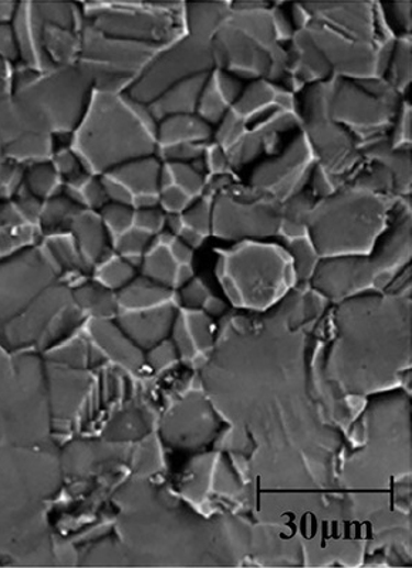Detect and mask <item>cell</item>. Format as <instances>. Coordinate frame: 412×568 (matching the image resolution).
Here are the masks:
<instances>
[{
    "label": "cell",
    "mask_w": 412,
    "mask_h": 568,
    "mask_svg": "<svg viewBox=\"0 0 412 568\" xmlns=\"http://www.w3.org/2000/svg\"><path fill=\"white\" fill-rule=\"evenodd\" d=\"M242 91L244 85L240 79L221 69L211 70L203 85L197 115L215 129L240 99Z\"/></svg>",
    "instance_id": "24"
},
{
    "label": "cell",
    "mask_w": 412,
    "mask_h": 568,
    "mask_svg": "<svg viewBox=\"0 0 412 568\" xmlns=\"http://www.w3.org/2000/svg\"><path fill=\"white\" fill-rule=\"evenodd\" d=\"M205 174L191 163H163L159 174L158 207L167 215H179L205 193Z\"/></svg>",
    "instance_id": "21"
},
{
    "label": "cell",
    "mask_w": 412,
    "mask_h": 568,
    "mask_svg": "<svg viewBox=\"0 0 412 568\" xmlns=\"http://www.w3.org/2000/svg\"><path fill=\"white\" fill-rule=\"evenodd\" d=\"M42 235L36 226L18 225L0 227V260L8 259L27 247L41 244Z\"/></svg>",
    "instance_id": "43"
},
{
    "label": "cell",
    "mask_w": 412,
    "mask_h": 568,
    "mask_svg": "<svg viewBox=\"0 0 412 568\" xmlns=\"http://www.w3.org/2000/svg\"><path fill=\"white\" fill-rule=\"evenodd\" d=\"M79 202L75 201L65 189L43 202L37 230L42 237L69 233L73 220L82 211Z\"/></svg>",
    "instance_id": "33"
},
{
    "label": "cell",
    "mask_w": 412,
    "mask_h": 568,
    "mask_svg": "<svg viewBox=\"0 0 412 568\" xmlns=\"http://www.w3.org/2000/svg\"><path fill=\"white\" fill-rule=\"evenodd\" d=\"M202 312L207 313L208 315H221L226 310V304L222 302L221 299L213 298L211 294L210 298H208L205 304L202 305Z\"/></svg>",
    "instance_id": "56"
},
{
    "label": "cell",
    "mask_w": 412,
    "mask_h": 568,
    "mask_svg": "<svg viewBox=\"0 0 412 568\" xmlns=\"http://www.w3.org/2000/svg\"><path fill=\"white\" fill-rule=\"evenodd\" d=\"M181 308L201 310L208 298L211 296L210 289L202 283V280L193 278L183 285L178 291Z\"/></svg>",
    "instance_id": "51"
},
{
    "label": "cell",
    "mask_w": 412,
    "mask_h": 568,
    "mask_svg": "<svg viewBox=\"0 0 412 568\" xmlns=\"http://www.w3.org/2000/svg\"><path fill=\"white\" fill-rule=\"evenodd\" d=\"M162 167V159L152 155L121 164L100 175L109 201L134 209L158 207Z\"/></svg>",
    "instance_id": "17"
},
{
    "label": "cell",
    "mask_w": 412,
    "mask_h": 568,
    "mask_svg": "<svg viewBox=\"0 0 412 568\" xmlns=\"http://www.w3.org/2000/svg\"><path fill=\"white\" fill-rule=\"evenodd\" d=\"M159 48L104 35L85 21L76 65L89 77L94 91L124 94Z\"/></svg>",
    "instance_id": "9"
},
{
    "label": "cell",
    "mask_w": 412,
    "mask_h": 568,
    "mask_svg": "<svg viewBox=\"0 0 412 568\" xmlns=\"http://www.w3.org/2000/svg\"><path fill=\"white\" fill-rule=\"evenodd\" d=\"M399 107L378 100L357 81L330 77L329 114L352 135L360 152L377 141L389 138Z\"/></svg>",
    "instance_id": "13"
},
{
    "label": "cell",
    "mask_w": 412,
    "mask_h": 568,
    "mask_svg": "<svg viewBox=\"0 0 412 568\" xmlns=\"http://www.w3.org/2000/svg\"><path fill=\"white\" fill-rule=\"evenodd\" d=\"M0 58H3L4 62H8L9 65L12 66L21 62L12 22L0 23Z\"/></svg>",
    "instance_id": "53"
},
{
    "label": "cell",
    "mask_w": 412,
    "mask_h": 568,
    "mask_svg": "<svg viewBox=\"0 0 412 568\" xmlns=\"http://www.w3.org/2000/svg\"><path fill=\"white\" fill-rule=\"evenodd\" d=\"M134 208L115 202H109L100 209L99 215L109 232L111 242L134 226Z\"/></svg>",
    "instance_id": "45"
},
{
    "label": "cell",
    "mask_w": 412,
    "mask_h": 568,
    "mask_svg": "<svg viewBox=\"0 0 412 568\" xmlns=\"http://www.w3.org/2000/svg\"><path fill=\"white\" fill-rule=\"evenodd\" d=\"M213 69L212 42L187 33L159 48L124 94L135 103L148 107L177 82Z\"/></svg>",
    "instance_id": "12"
},
{
    "label": "cell",
    "mask_w": 412,
    "mask_h": 568,
    "mask_svg": "<svg viewBox=\"0 0 412 568\" xmlns=\"http://www.w3.org/2000/svg\"><path fill=\"white\" fill-rule=\"evenodd\" d=\"M9 349L0 343V397L9 390L13 382V358Z\"/></svg>",
    "instance_id": "55"
},
{
    "label": "cell",
    "mask_w": 412,
    "mask_h": 568,
    "mask_svg": "<svg viewBox=\"0 0 412 568\" xmlns=\"http://www.w3.org/2000/svg\"><path fill=\"white\" fill-rule=\"evenodd\" d=\"M118 303L119 313L137 312L171 303L181 305L177 290L165 288L142 275L135 276L124 289L118 291Z\"/></svg>",
    "instance_id": "30"
},
{
    "label": "cell",
    "mask_w": 412,
    "mask_h": 568,
    "mask_svg": "<svg viewBox=\"0 0 412 568\" xmlns=\"http://www.w3.org/2000/svg\"><path fill=\"white\" fill-rule=\"evenodd\" d=\"M87 378L82 370L55 366L46 363V388L53 422L69 424L81 408Z\"/></svg>",
    "instance_id": "22"
},
{
    "label": "cell",
    "mask_w": 412,
    "mask_h": 568,
    "mask_svg": "<svg viewBox=\"0 0 412 568\" xmlns=\"http://www.w3.org/2000/svg\"><path fill=\"white\" fill-rule=\"evenodd\" d=\"M411 198L401 199L389 230L370 255L322 259L310 283L334 303L380 294L399 278L411 260Z\"/></svg>",
    "instance_id": "4"
},
{
    "label": "cell",
    "mask_w": 412,
    "mask_h": 568,
    "mask_svg": "<svg viewBox=\"0 0 412 568\" xmlns=\"http://www.w3.org/2000/svg\"><path fill=\"white\" fill-rule=\"evenodd\" d=\"M346 183V181H343L336 175L330 174L322 165L318 164L313 169L312 177H310L308 189L314 198L323 199L333 196Z\"/></svg>",
    "instance_id": "47"
},
{
    "label": "cell",
    "mask_w": 412,
    "mask_h": 568,
    "mask_svg": "<svg viewBox=\"0 0 412 568\" xmlns=\"http://www.w3.org/2000/svg\"><path fill=\"white\" fill-rule=\"evenodd\" d=\"M286 250L292 257L296 278L298 283L307 285L312 280L314 271H316L322 257H320L316 246L310 236L300 237V240L286 242Z\"/></svg>",
    "instance_id": "41"
},
{
    "label": "cell",
    "mask_w": 412,
    "mask_h": 568,
    "mask_svg": "<svg viewBox=\"0 0 412 568\" xmlns=\"http://www.w3.org/2000/svg\"><path fill=\"white\" fill-rule=\"evenodd\" d=\"M41 244L65 283L75 285L93 274L69 233L42 237Z\"/></svg>",
    "instance_id": "28"
},
{
    "label": "cell",
    "mask_w": 412,
    "mask_h": 568,
    "mask_svg": "<svg viewBox=\"0 0 412 568\" xmlns=\"http://www.w3.org/2000/svg\"><path fill=\"white\" fill-rule=\"evenodd\" d=\"M329 80L310 86L300 93L302 124L299 131L308 138L318 164L348 182L361 167L363 154L352 135L329 114Z\"/></svg>",
    "instance_id": "10"
},
{
    "label": "cell",
    "mask_w": 412,
    "mask_h": 568,
    "mask_svg": "<svg viewBox=\"0 0 412 568\" xmlns=\"http://www.w3.org/2000/svg\"><path fill=\"white\" fill-rule=\"evenodd\" d=\"M212 125L200 115L167 116L157 124V157L163 163H192L213 141Z\"/></svg>",
    "instance_id": "18"
},
{
    "label": "cell",
    "mask_w": 412,
    "mask_h": 568,
    "mask_svg": "<svg viewBox=\"0 0 412 568\" xmlns=\"http://www.w3.org/2000/svg\"><path fill=\"white\" fill-rule=\"evenodd\" d=\"M361 154L363 162H377L390 169L396 179L397 197L411 198L412 157L409 149L392 148L389 138H385L368 145Z\"/></svg>",
    "instance_id": "32"
},
{
    "label": "cell",
    "mask_w": 412,
    "mask_h": 568,
    "mask_svg": "<svg viewBox=\"0 0 412 568\" xmlns=\"http://www.w3.org/2000/svg\"><path fill=\"white\" fill-rule=\"evenodd\" d=\"M314 202H316V198L307 189V191L300 192L282 203L278 237L285 241V244L289 241L310 236L308 218Z\"/></svg>",
    "instance_id": "35"
},
{
    "label": "cell",
    "mask_w": 412,
    "mask_h": 568,
    "mask_svg": "<svg viewBox=\"0 0 412 568\" xmlns=\"http://www.w3.org/2000/svg\"><path fill=\"white\" fill-rule=\"evenodd\" d=\"M316 165L318 158L308 138L298 131L278 154L256 165L247 183L282 205L288 199L307 191Z\"/></svg>",
    "instance_id": "15"
},
{
    "label": "cell",
    "mask_w": 412,
    "mask_h": 568,
    "mask_svg": "<svg viewBox=\"0 0 412 568\" xmlns=\"http://www.w3.org/2000/svg\"><path fill=\"white\" fill-rule=\"evenodd\" d=\"M179 308L181 305L171 303L137 312H120L115 322L140 348H152L171 332Z\"/></svg>",
    "instance_id": "23"
},
{
    "label": "cell",
    "mask_w": 412,
    "mask_h": 568,
    "mask_svg": "<svg viewBox=\"0 0 412 568\" xmlns=\"http://www.w3.org/2000/svg\"><path fill=\"white\" fill-rule=\"evenodd\" d=\"M60 280L42 244L0 260V328Z\"/></svg>",
    "instance_id": "14"
},
{
    "label": "cell",
    "mask_w": 412,
    "mask_h": 568,
    "mask_svg": "<svg viewBox=\"0 0 412 568\" xmlns=\"http://www.w3.org/2000/svg\"><path fill=\"white\" fill-rule=\"evenodd\" d=\"M326 58L314 45L307 32L294 29V35L286 46V75L279 82L294 96L332 77Z\"/></svg>",
    "instance_id": "20"
},
{
    "label": "cell",
    "mask_w": 412,
    "mask_h": 568,
    "mask_svg": "<svg viewBox=\"0 0 412 568\" xmlns=\"http://www.w3.org/2000/svg\"><path fill=\"white\" fill-rule=\"evenodd\" d=\"M135 276H138L137 267L131 265L129 260L115 254L114 250L105 256L100 264H97L93 274H91V278L99 281L104 288L115 291V293L124 289Z\"/></svg>",
    "instance_id": "40"
},
{
    "label": "cell",
    "mask_w": 412,
    "mask_h": 568,
    "mask_svg": "<svg viewBox=\"0 0 412 568\" xmlns=\"http://www.w3.org/2000/svg\"><path fill=\"white\" fill-rule=\"evenodd\" d=\"M302 124L299 97L279 82L250 81L213 131V141L236 171L266 155L278 154L286 134Z\"/></svg>",
    "instance_id": "2"
},
{
    "label": "cell",
    "mask_w": 412,
    "mask_h": 568,
    "mask_svg": "<svg viewBox=\"0 0 412 568\" xmlns=\"http://www.w3.org/2000/svg\"><path fill=\"white\" fill-rule=\"evenodd\" d=\"M193 249L171 232L164 231L154 237L144 255L140 275L165 288L179 290L193 279Z\"/></svg>",
    "instance_id": "19"
},
{
    "label": "cell",
    "mask_w": 412,
    "mask_h": 568,
    "mask_svg": "<svg viewBox=\"0 0 412 568\" xmlns=\"http://www.w3.org/2000/svg\"><path fill=\"white\" fill-rule=\"evenodd\" d=\"M55 153L52 135L23 131L8 141L2 148V158L18 165L47 162Z\"/></svg>",
    "instance_id": "34"
},
{
    "label": "cell",
    "mask_w": 412,
    "mask_h": 568,
    "mask_svg": "<svg viewBox=\"0 0 412 568\" xmlns=\"http://www.w3.org/2000/svg\"><path fill=\"white\" fill-rule=\"evenodd\" d=\"M218 279L237 309L265 312L296 288L292 257L266 241H242L218 252Z\"/></svg>",
    "instance_id": "6"
},
{
    "label": "cell",
    "mask_w": 412,
    "mask_h": 568,
    "mask_svg": "<svg viewBox=\"0 0 412 568\" xmlns=\"http://www.w3.org/2000/svg\"><path fill=\"white\" fill-rule=\"evenodd\" d=\"M368 93L377 97L378 100L385 101L387 104L399 107L401 104L402 97L397 93L394 87L390 85V81L386 77L381 79H370L357 81Z\"/></svg>",
    "instance_id": "52"
},
{
    "label": "cell",
    "mask_w": 412,
    "mask_h": 568,
    "mask_svg": "<svg viewBox=\"0 0 412 568\" xmlns=\"http://www.w3.org/2000/svg\"><path fill=\"white\" fill-rule=\"evenodd\" d=\"M69 235L76 242L87 264L93 269L97 264H100L105 256L113 252L109 232H107L99 212L82 209L79 215L73 220Z\"/></svg>",
    "instance_id": "26"
},
{
    "label": "cell",
    "mask_w": 412,
    "mask_h": 568,
    "mask_svg": "<svg viewBox=\"0 0 412 568\" xmlns=\"http://www.w3.org/2000/svg\"><path fill=\"white\" fill-rule=\"evenodd\" d=\"M82 328L100 353L107 354L114 361L125 367H138L142 364L140 347L121 330L115 319H87Z\"/></svg>",
    "instance_id": "25"
},
{
    "label": "cell",
    "mask_w": 412,
    "mask_h": 568,
    "mask_svg": "<svg viewBox=\"0 0 412 568\" xmlns=\"http://www.w3.org/2000/svg\"><path fill=\"white\" fill-rule=\"evenodd\" d=\"M73 303L70 286L57 281L43 291L24 312L0 328V343L11 353L35 349L48 324L66 305Z\"/></svg>",
    "instance_id": "16"
},
{
    "label": "cell",
    "mask_w": 412,
    "mask_h": 568,
    "mask_svg": "<svg viewBox=\"0 0 412 568\" xmlns=\"http://www.w3.org/2000/svg\"><path fill=\"white\" fill-rule=\"evenodd\" d=\"M80 8L97 31L124 41L163 47L187 35L183 2H96Z\"/></svg>",
    "instance_id": "8"
},
{
    "label": "cell",
    "mask_w": 412,
    "mask_h": 568,
    "mask_svg": "<svg viewBox=\"0 0 412 568\" xmlns=\"http://www.w3.org/2000/svg\"><path fill=\"white\" fill-rule=\"evenodd\" d=\"M134 226L155 237L167 227V213L159 207L135 209Z\"/></svg>",
    "instance_id": "50"
},
{
    "label": "cell",
    "mask_w": 412,
    "mask_h": 568,
    "mask_svg": "<svg viewBox=\"0 0 412 568\" xmlns=\"http://www.w3.org/2000/svg\"><path fill=\"white\" fill-rule=\"evenodd\" d=\"M275 3L232 2L231 12L212 38L215 69L240 80L280 82L286 75V46L274 21Z\"/></svg>",
    "instance_id": "5"
},
{
    "label": "cell",
    "mask_w": 412,
    "mask_h": 568,
    "mask_svg": "<svg viewBox=\"0 0 412 568\" xmlns=\"http://www.w3.org/2000/svg\"><path fill=\"white\" fill-rule=\"evenodd\" d=\"M93 85L79 66L42 73L27 89L12 96L18 129L47 135L73 134L89 105Z\"/></svg>",
    "instance_id": "7"
},
{
    "label": "cell",
    "mask_w": 412,
    "mask_h": 568,
    "mask_svg": "<svg viewBox=\"0 0 412 568\" xmlns=\"http://www.w3.org/2000/svg\"><path fill=\"white\" fill-rule=\"evenodd\" d=\"M91 352V343L85 328H81L75 336L66 339L59 346L47 349L43 353L46 363L55 364V366L75 368L82 370L89 363Z\"/></svg>",
    "instance_id": "39"
},
{
    "label": "cell",
    "mask_w": 412,
    "mask_h": 568,
    "mask_svg": "<svg viewBox=\"0 0 412 568\" xmlns=\"http://www.w3.org/2000/svg\"><path fill=\"white\" fill-rule=\"evenodd\" d=\"M21 187L41 201H46L60 191L63 182L55 165L47 159V162L24 165Z\"/></svg>",
    "instance_id": "38"
},
{
    "label": "cell",
    "mask_w": 412,
    "mask_h": 568,
    "mask_svg": "<svg viewBox=\"0 0 412 568\" xmlns=\"http://www.w3.org/2000/svg\"><path fill=\"white\" fill-rule=\"evenodd\" d=\"M80 193V202L82 208L89 209V211L99 212L101 208L105 207L109 203V197H107V192L101 182V178L99 175H91L89 179L80 189H77Z\"/></svg>",
    "instance_id": "49"
},
{
    "label": "cell",
    "mask_w": 412,
    "mask_h": 568,
    "mask_svg": "<svg viewBox=\"0 0 412 568\" xmlns=\"http://www.w3.org/2000/svg\"><path fill=\"white\" fill-rule=\"evenodd\" d=\"M392 19L399 24V35H411L412 33V3H392L390 4Z\"/></svg>",
    "instance_id": "54"
},
{
    "label": "cell",
    "mask_w": 412,
    "mask_h": 568,
    "mask_svg": "<svg viewBox=\"0 0 412 568\" xmlns=\"http://www.w3.org/2000/svg\"><path fill=\"white\" fill-rule=\"evenodd\" d=\"M12 65L0 58V137L4 144L21 133L12 110Z\"/></svg>",
    "instance_id": "42"
},
{
    "label": "cell",
    "mask_w": 412,
    "mask_h": 568,
    "mask_svg": "<svg viewBox=\"0 0 412 568\" xmlns=\"http://www.w3.org/2000/svg\"><path fill=\"white\" fill-rule=\"evenodd\" d=\"M153 241L154 236L149 235V233L133 226L130 231L123 233V235L115 237V240L111 242V247H113L115 254L124 257L131 265L140 269L143 257L147 254Z\"/></svg>",
    "instance_id": "44"
},
{
    "label": "cell",
    "mask_w": 412,
    "mask_h": 568,
    "mask_svg": "<svg viewBox=\"0 0 412 568\" xmlns=\"http://www.w3.org/2000/svg\"><path fill=\"white\" fill-rule=\"evenodd\" d=\"M400 201L347 182L314 202L308 218L310 240L322 259L370 255L389 230Z\"/></svg>",
    "instance_id": "3"
},
{
    "label": "cell",
    "mask_w": 412,
    "mask_h": 568,
    "mask_svg": "<svg viewBox=\"0 0 412 568\" xmlns=\"http://www.w3.org/2000/svg\"><path fill=\"white\" fill-rule=\"evenodd\" d=\"M73 303L87 319L114 320L119 314L118 293L91 276L70 286Z\"/></svg>",
    "instance_id": "31"
},
{
    "label": "cell",
    "mask_w": 412,
    "mask_h": 568,
    "mask_svg": "<svg viewBox=\"0 0 412 568\" xmlns=\"http://www.w3.org/2000/svg\"><path fill=\"white\" fill-rule=\"evenodd\" d=\"M18 8L19 3L0 2V23H11Z\"/></svg>",
    "instance_id": "57"
},
{
    "label": "cell",
    "mask_w": 412,
    "mask_h": 568,
    "mask_svg": "<svg viewBox=\"0 0 412 568\" xmlns=\"http://www.w3.org/2000/svg\"><path fill=\"white\" fill-rule=\"evenodd\" d=\"M207 77L208 73L189 77V79L177 82L176 86L159 96L154 103L148 105L154 120L158 123L167 116L197 114Z\"/></svg>",
    "instance_id": "29"
},
{
    "label": "cell",
    "mask_w": 412,
    "mask_h": 568,
    "mask_svg": "<svg viewBox=\"0 0 412 568\" xmlns=\"http://www.w3.org/2000/svg\"><path fill=\"white\" fill-rule=\"evenodd\" d=\"M282 205L252 188L232 182L213 198L212 236L222 241L278 237Z\"/></svg>",
    "instance_id": "11"
},
{
    "label": "cell",
    "mask_w": 412,
    "mask_h": 568,
    "mask_svg": "<svg viewBox=\"0 0 412 568\" xmlns=\"http://www.w3.org/2000/svg\"><path fill=\"white\" fill-rule=\"evenodd\" d=\"M212 193H203L192 207L179 215H167V227L191 249H197L212 236Z\"/></svg>",
    "instance_id": "27"
},
{
    "label": "cell",
    "mask_w": 412,
    "mask_h": 568,
    "mask_svg": "<svg viewBox=\"0 0 412 568\" xmlns=\"http://www.w3.org/2000/svg\"><path fill=\"white\" fill-rule=\"evenodd\" d=\"M386 79L402 99H409L412 82V35L397 36Z\"/></svg>",
    "instance_id": "37"
},
{
    "label": "cell",
    "mask_w": 412,
    "mask_h": 568,
    "mask_svg": "<svg viewBox=\"0 0 412 568\" xmlns=\"http://www.w3.org/2000/svg\"><path fill=\"white\" fill-rule=\"evenodd\" d=\"M157 124L147 105L125 94L93 91L73 131L71 148L87 171L100 177L121 164L155 155Z\"/></svg>",
    "instance_id": "1"
},
{
    "label": "cell",
    "mask_w": 412,
    "mask_h": 568,
    "mask_svg": "<svg viewBox=\"0 0 412 568\" xmlns=\"http://www.w3.org/2000/svg\"><path fill=\"white\" fill-rule=\"evenodd\" d=\"M392 148L409 149L412 148V107L409 99L402 100L397 110L394 123L389 135Z\"/></svg>",
    "instance_id": "46"
},
{
    "label": "cell",
    "mask_w": 412,
    "mask_h": 568,
    "mask_svg": "<svg viewBox=\"0 0 412 568\" xmlns=\"http://www.w3.org/2000/svg\"><path fill=\"white\" fill-rule=\"evenodd\" d=\"M203 164H205V175L208 178L225 177V175H236L232 168L230 159H227L224 149L211 141L202 155Z\"/></svg>",
    "instance_id": "48"
},
{
    "label": "cell",
    "mask_w": 412,
    "mask_h": 568,
    "mask_svg": "<svg viewBox=\"0 0 412 568\" xmlns=\"http://www.w3.org/2000/svg\"><path fill=\"white\" fill-rule=\"evenodd\" d=\"M232 2L187 3L188 35L212 42L231 12Z\"/></svg>",
    "instance_id": "36"
}]
</instances>
